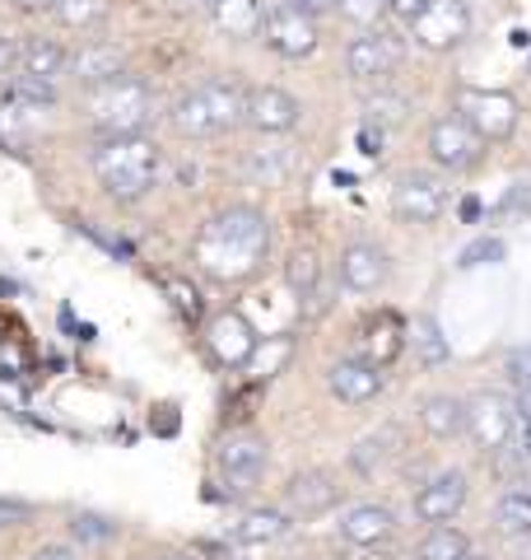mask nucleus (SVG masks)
<instances>
[{
  "label": "nucleus",
  "instance_id": "1",
  "mask_svg": "<svg viewBox=\"0 0 531 560\" xmlns=\"http://www.w3.org/2000/svg\"><path fill=\"white\" fill-rule=\"evenodd\" d=\"M266 248H271V224H266L261 210L228 206L215 220L201 224L197 243H191V257L220 285H243V280H252L261 271Z\"/></svg>",
  "mask_w": 531,
  "mask_h": 560
},
{
  "label": "nucleus",
  "instance_id": "2",
  "mask_svg": "<svg viewBox=\"0 0 531 560\" xmlns=\"http://www.w3.org/2000/svg\"><path fill=\"white\" fill-rule=\"evenodd\" d=\"M164 150L145 136H108L94 150V173L113 201H140L158 183Z\"/></svg>",
  "mask_w": 531,
  "mask_h": 560
},
{
  "label": "nucleus",
  "instance_id": "3",
  "mask_svg": "<svg viewBox=\"0 0 531 560\" xmlns=\"http://www.w3.org/2000/svg\"><path fill=\"white\" fill-rule=\"evenodd\" d=\"M154 117V90L140 75L108 80L98 90H84V121L103 140L108 136H140Z\"/></svg>",
  "mask_w": 531,
  "mask_h": 560
},
{
  "label": "nucleus",
  "instance_id": "4",
  "mask_svg": "<svg viewBox=\"0 0 531 560\" xmlns=\"http://www.w3.org/2000/svg\"><path fill=\"white\" fill-rule=\"evenodd\" d=\"M243 108H247V94L238 90V80H205L173 103L168 121L177 136L201 140V136H220L228 127H238Z\"/></svg>",
  "mask_w": 531,
  "mask_h": 560
},
{
  "label": "nucleus",
  "instance_id": "5",
  "mask_svg": "<svg viewBox=\"0 0 531 560\" xmlns=\"http://www.w3.org/2000/svg\"><path fill=\"white\" fill-rule=\"evenodd\" d=\"M257 43L285 61H304L322 47V24H317V14L290 5V0H275V5H266V14H261Z\"/></svg>",
  "mask_w": 531,
  "mask_h": 560
},
{
  "label": "nucleus",
  "instance_id": "6",
  "mask_svg": "<svg viewBox=\"0 0 531 560\" xmlns=\"http://www.w3.org/2000/svg\"><path fill=\"white\" fill-rule=\"evenodd\" d=\"M457 117H467L485 145H504L518 131V98L504 90H457Z\"/></svg>",
  "mask_w": 531,
  "mask_h": 560
},
{
  "label": "nucleus",
  "instance_id": "7",
  "mask_svg": "<svg viewBox=\"0 0 531 560\" xmlns=\"http://www.w3.org/2000/svg\"><path fill=\"white\" fill-rule=\"evenodd\" d=\"M401 61H405V43H401V33H387V28H364L345 47V70L359 84H374V80L382 84Z\"/></svg>",
  "mask_w": 531,
  "mask_h": 560
},
{
  "label": "nucleus",
  "instance_id": "8",
  "mask_svg": "<svg viewBox=\"0 0 531 560\" xmlns=\"http://www.w3.org/2000/svg\"><path fill=\"white\" fill-rule=\"evenodd\" d=\"M467 434L475 440V448L504 453L518 434V401H508L504 393H475L467 401Z\"/></svg>",
  "mask_w": 531,
  "mask_h": 560
},
{
  "label": "nucleus",
  "instance_id": "9",
  "mask_svg": "<svg viewBox=\"0 0 531 560\" xmlns=\"http://www.w3.org/2000/svg\"><path fill=\"white\" fill-rule=\"evenodd\" d=\"M411 38L424 51H452L471 38V10L467 0H429L415 20H411Z\"/></svg>",
  "mask_w": 531,
  "mask_h": 560
},
{
  "label": "nucleus",
  "instance_id": "10",
  "mask_svg": "<svg viewBox=\"0 0 531 560\" xmlns=\"http://www.w3.org/2000/svg\"><path fill=\"white\" fill-rule=\"evenodd\" d=\"M429 160L438 168H448V173H471L475 164L485 160V140L475 136V127L467 117H438L434 127H429Z\"/></svg>",
  "mask_w": 531,
  "mask_h": 560
},
{
  "label": "nucleus",
  "instance_id": "11",
  "mask_svg": "<svg viewBox=\"0 0 531 560\" xmlns=\"http://www.w3.org/2000/svg\"><path fill=\"white\" fill-rule=\"evenodd\" d=\"M392 210L405 224H434L448 210V187L434 173H401L392 183Z\"/></svg>",
  "mask_w": 531,
  "mask_h": 560
},
{
  "label": "nucleus",
  "instance_id": "12",
  "mask_svg": "<svg viewBox=\"0 0 531 560\" xmlns=\"http://www.w3.org/2000/svg\"><path fill=\"white\" fill-rule=\"evenodd\" d=\"M66 75L75 80L80 90H98V84H108V80L131 75L127 70V47L108 43V38H88V43H80V51H70Z\"/></svg>",
  "mask_w": 531,
  "mask_h": 560
},
{
  "label": "nucleus",
  "instance_id": "13",
  "mask_svg": "<svg viewBox=\"0 0 531 560\" xmlns=\"http://www.w3.org/2000/svg\"><path fill=\"white\" fill-rule=\"evenodd\" d=\"M243 121L261 136H285L304 121V103H298L290 90H275V84H261V90H247V108Z\"/></svg>",
  "mask_w": 531,
  "mask_h": 560
},
{
  "label": "nucleus",
  "instance_id": "14",
  "mask_svg": "<svg viewBox=\"0 0 531 560\" xmlns=\"http://www.w3.org/2000/svg\"><path fill=\"white\" fill-rule=\"evenodd\" d=\"M205 346L224 370H247V360H252V350H257V331L238 308H224L205 323Z\"/></svg>",
  "mask_w": 531,
  "mask_h": 560
},
{
  "label": "nucleus",
  "instance_id": "15",
  "mask_svg": "<svg viewBox=\"0 0 531 560\" xmlns=\"http://www.w3.org/2000/svg\"><path fill=\"white\" fill-rule=\"evenodd\" d=\"M467 471H438L434 481L420 486L415 495V518L420 523H452L467 504Z\"/></svg>",
  "mask_w": 531,
  "mask_h": 560
},
{
  "label": "nucleus",
  "instance_id": "16",
  "mask_svg": "<svg viewBox=\"0 0 531 560\" xmlns=\"http://www.w3.org/2000/svg\"><path fill=\"white\" fill-rule=\"evenodd\" d=\"M285 504L298 518H317V514H327L341 504V481H335V471H327V467L298 471V477L285 486Z\"/></svg>",
  "mask_w": 531,
  "mask_h": 560
},
{
  "label": "nucleus",
  "instance_id": "17",
  "mask_svg": "<svg viewBox=\"0 0 531 560\" xmlns=\"http://www.w3.org/2000/svg\"><path fill=\"white\" fill-rule=\"evenodd\" d=\"M327 388H331V397H341L345 407H364V401H374L382 393V370L368 360H341L327 370Z\"/></svg>",
  "mask_w": 531,
  "mask_h": 560
},
{
  "label": "nucleus",
  "instance_id": "18",
  "mask_svg": "<svg viewBox=\"0 0 531 560\" xmlns=\"http://www.w3.org/2000/svg\"><path fill=\"white\" fill-rule=\"evenodd\" d=\"M405 337H411V327H401L397 313H378V318H368V323L359 327V360L387 370V364L401 355Z\"/></svg>",
  "mask_w": 531,
  "mask_h": 560
},
{
  "label": "nucleus",
  "instance_id": "19",
  "mask_svg": "<svg viewBox=\"0 0 531 560\" xmlns=\"http://www.w3.org/2000/svg\"><path fill=\"white\" fill-rule=\"evenodd\" d=\"M387 280V253L378 243H350L341 253V285L354 294H374Z\"/></svg>",
  "mask_w": 531,
  "mask_h": 560
},
{
  "label": "nucleus",
  "instance_id": "20",
  "mask_svg": "<svg viewBox=\"0 0 531 560\" xmlns=\"http://www.w3.org/2000/svg\"><path fill=\"white\" fill-rule=\"evenodd\" d=\"M392 533H397V514L387 504H354L341 518V537L354 541V547H382Z\"/></svg>",
  "mask_w": 531,
  "mask_h": 560
},
{
  "label": "nucleus",
  "instance_id": "21",
  "mask_svg": "<svg viewBox=\"0 0 531 560\" xmlns=\"http://www.w3.org/2000/svg\"><path fill=\"white\" fill-rule=\"evenodd\" d=\"M66 61H70V51L57 38H20V75L57 84L66 75Z\"/></svg>",
  "mask_w": 531,
  "mask_h": 560
},
{
  "label": "nucleus",
  "instance_id": "22",
  "mask_svg": "<svg viewBox=\"0 0 531 560\" xmlns=\"http://www.w3.org/2000/svg\"><path fill=\"white\" fill-rule=\"evenodd\" d=\"M266 467V440L261 434H228L220 444V471L228 481H252Z\"/></svg>",
  "mask_w": 531,
  "mask_h": 560
},
{
  "label": "nucleus",
  "instance_id": "23",
  "mask_svg": "<svg viewBox=\"0 0 531 560\" xmlns=\"http://www.w3.org/2000/svg\"><path fill=\"white\" fill-rule=\"evenodd\" d=\"M420 425L434 434V440H457L467 434V401L452 393H434L420 401Z\"/></svg>",
  "mask_w": 531,
  "mask_h": 560
},
{
  "label": "nucleus",
  "instance_id": "24",
  "mask_svg": "<svg viewBox=\"0 0 531 560\" xmlns=\"http://www.w3.org/2000/svg\"><path fill=\"white\" fill-rule=\"evenodd\" d=\"M261 14H266L261 0H215L210 20H215V28L228 33V38H257Z\"/></svg>",
  "mask_w": 531,
  "mask_h": 560
},
{
  "label": "nucleus",
  "instance_id": "25",
  "mask_svg": "<svg viewBox=\"0 0 531 560\" xmlns=\"http://www.w3.org/2000/svg\"><path fill=\"white\" fill-rule=\"evenodd\" d=\"M285 533H290L285 510H247L234 523V541H243V547H266V541H280Z\"/></svg>",
  "mask_w": 531,
  "mask_h": 560
},
{
  "label": "nucleus",
  "instance_id": "26",
  "mask_svg": "<svg viewBox=\"0 0 531 560\" xmlns=\"http://www.w3.org/2000/svg\"><path fill=\"white\" fill-rule=\"evenodd\" d=\"M411 341H415V360L424 364V370H438V364L452 360V346H448V337H442L434 313H420V318L411 323Z\"/></svg>",
  "mask_w": 531,
  "mask_h": 560
},
{
  "label": "nucleus",
  "instance_id": "27",
  "mask_svg": "<svg viewBox=\"0 0 531 560\" xmlns=\"http://www.w3.org/2000/svg\"><path fill=\"white\" fill-rule=\"evenodd\" d=\"M467 556H471V541L462 528H452V523H438L415 547V560H467Z\"/></svg>",
  "mask_w": 531,
  "mask_h": 560
},
{
  "label": "nucleus",
  "instance_id": "28",
  "mask_svg": "<svg viewBox=\"0 0 531 560\" xmlns=\"http://www.w3.org/2000/svg\"><path fill=\"white\" fill-rule=\"evenodd\" d=\"M494 523H499V533H508V537H527L531 533V490H522V486L504 490Z\"/></svg>",
  "mask_w": 531,
  "mask_h": 560
},
{
  "label": "nucleus",
  "instance_id": "29",
  "mask_svg": "<svg viewBox=\"0 0 531 560\" xmlns=\"http://www.w3.org/2000/svg\"><path fill=\"white\" fill-rule=\"evenodd\" d=\"M51 10H57L61 28H70V33H88V28H98L103 20H108L113 0H57Z\"/></svg>",
  "mask_w": 531,
  "mask_h": 560
},
{
  "label": "nucleus",
  "instance_id": "30",
  "mask_svg": "<svg viewBox=\"0 0 531 560\" xmlns=\"http://www.w3.org/2000/svg\"><path fill=\"white\" fill-rule=\"evenodd\" d=\"M285 280L298 300H312L317 294V280H322V261H317L312 248H294L290 261H285Z\"/></svg>",
  "mask_w": 531,
  "mask_h": 560
},
{
  "label": "nucleus",
  "instance_id": "31",
  "mask_svg": "<svg viewBox=\"0 0 531 560\" xmlns=\"http://www.w3.org/2000/svg\"><path fill=\"white\" fill-rule=\"evenodd\" d=\"M392 440H397L392 430H382V434H368V440H359V444H354L350 463L359 467L364 477H374V471H378V467H382L387 458H392Z\"/></svg>",
  "mask_w": 531,
  "mask_h": 560
},
{
  "label": "nucleus",
  "instance_id": "32",
  "mask_svg": "<svg viewBox=\"0 0 531 560\" xmlns=\"http://www.w3.org/2000/svg\"><path fill=\"white\" fill-rule=\"evenodd\" d=\"M164 294H168V300H173V308L182 313L187 323H201V313H205V300H201V290L191 285L187 276H168V280H164Z\"/></svg>",
  "mask_w": 531,
  "mask_h": 560
},
{
  "label": "nucleus",
  "instance_id": "33",
  "mask_svg": "<svg viewBox=\"0 0 531 560\" xmlns=\"http://www.w3.org/2000/svg\"><path fill=\"white\" fill-rule=\"evenodd\" d=\"M335 14L350 20L354 28H378L387 14H392V5H387V0H335Z\"/></svg>",
  "mask_w": 531,
  "mask_h": 560
},
{
  "label": "nucleus",
  "instance_id": "34",
  "mask_svg": "<svg viewBox=\"0 0 531 560\" xmlns=\"http://www.w3.org/2000/svg\"><path fill=\"white\" fill-rule=\"evenodd\" d=\"M290 355H294V341H290V337H271V346H261V341H257L252 360H247V370H252L257 378H271Z\"/></svg>",
  "mask_w": 531,
  "mask_h": 560
},
{
  "label": "nucleus",
  "instance_id": "35",
  "mask_svg": "<svg viewBox=\"0 0 531 560\" xmlns=\"http://www.w3.org/2000/svg\"><path fill=\"white\" fill-rule=\"evenodd\" d=\"M364 113H368V121H374L378 131H387V127H401L405 113H411V103H405L401 94H378V98L364 103Z\"/></svg>",
  "mask_w": 531,
  "mask_h": 560
},
{
  "label": "nucleus",
  "instance_id": "36",
  "mask_svg": "<svg viewBox=\"0 0 531 560\" xmlns=\"http://www.w3.org/2000/svg\"><path fill=\"white\" fill-rule=\"evenodd\" d=\"M70 537L75 541H108V537H117V523L108 518V514H75L70 518Z\"/></svg>",
  "mask_w": 531,
  "mask_h": 560
},
{
  "label": "nucleus",
  "instance_id": "37",
  "mask_svg": "<svg viewBox=\"0 0 531 560\" xmlns=\"http://www.w3.org/2000/svg\"><path fill=\"white\" fill-rule=\"evenodd\" d=\"M504 257V238H475V243H467V248H462V257H457V267H489V261H499Z\"/></svg>",
  "mask_w": 531,
  "mask_h": 560
},
{
  "label": "nucleus",
  "instance_id": "38",
  "mask_svg": "<svg viewBox=\"0 0 531 560\" xmlns=\"http://www.w3.org/2000/svg\"><path fill=\"white\" fill-rule=\"evenodd\" d=\"M28 518H33V504H28V500L0 495V528H24Z\"/></svg>",
  "mask_w": 531,
  "mask_h": 560
},
{
  "label": "nucleus",
  "instance_id": "39",
  "mask_svg": "<svg viewBox=\"0 0 531 560\" xmlns=\"http://www.w3.org/2000/svg\"><path fill=\"white\" fill-rule=\"evenodd\" d=\"M20 75V38H10V33H0V80H14Z\"/></svg>",
  "mask_w": 531,
  "mask_h": 560
},
{
  "label": "nucleus",
  "instance_id": "40",
  "mask_svg": "<svg viewBox=\"0 0 531 560\" xmlns=\"http://www.w3.org/2000/svg\"><path fill=\"white\" fill-rule=\"evenodd\" d=\"M504 370H508L512 383H531V346H512L508 360H504Z\"/></svg>",
  "mask_w": 531,
  "mask_h": 560
},
{
  "label": "nucleus",
  "instance_id": "41",
  "mask_svg": "<svg viewBox=\"0 0 531 560\" xmlns=\"http://www.w3.org/2000/svg\"><path fill=\"white\" fill-rule=\"evenodd\" d=\"M499 215H531V183L508 187V197L499 201Z\"/></svg>",
  "mask_w": 531,
  "mask_h": 560
},
{
  "label": "nucleus",
  "instance_id": "42",
  "mask_svg": "<svg viewBox=\"0 0 531 560\" xmlns=\"http://www.w3.org/2000/svg\"><path fill=\"white\" fill-rule=\"evenodd\" d=\"M359 150L368 154V160H378L382 154V131H374V121H364L359 127Z\"/></svg>",
  "mask_w": 531,
  "mask_h": 560
},
{
  "label": "nucleus",
  "instance_id": "43",
  "mask_svg": "<svg viewBox=\"0 0 531 560\" xmlns=\"http://www.w3.org/2000/svg\"><path fill=\"white\" fill-rule=\"evenodd\" d=\"M508 448H518V458H531V416H518V434Z\"/></svg>",
  "mask_w": 531,
  "mask_h": 560
},
{
  "label": "nucleus",
  "instance_id": "44",
  "mask_svg": "<svg viewBox=\"0 0 531 560\" xmlns=\"http://www.w3.org/2000/svg\"><path fill=\"white\" fill-rule=\"evenodd\" d=\"M387 5H392V14H397V20H405V24H411L415 14H420L424 5H429V0H387Z\"/></svg>",
  "mask_w": 531,
  "mask_h": 560
},
{
  "label": "nucleus",
  "instance_id": "45",
  "mask_svg": "<svg viewBox=\"0 0 531 560\" xmlns=\"http://www.w3.org/2000/svg\"><path fill=\"white\" fill-rule=\"evenodd\" d=\"M28 560H75V551H70V547H38Z\"/></svg>",
  "mask_w": 531,
  "mask_h": 560
},
{
  "label": "nucleus",
  "instance_id": "46",
  "mask_svg": "<svg viewBox=\"0 0 531 560\" xmlns=\"http://www.w3.org/2000/svg\"><path fill=\"white\" fill-rule=\"evenodd\" d=\"M290 5L308 10V14H327V10H335V0H290Z\"/></svg>",
  "mask_w": 531,
  "mask_h": 560
},
{
  "label": "nucleus",
  "instance_id": "47",
  "mask_svg": "<svg viewBox=\"0 0 531 560\" xmlns=\"http://www.w3.org/2000/svg\"><path fill=\"white\" fill-rule=\"evenodd\" d=\"M512 401H518V416H531V383H518V397Z\"/></svg>",
  "mask_w": 531,
  "mask_h": 560
},
{
  "label": "nucleus",
  "instance_id": "48",
  "mask_svg": "<svg viewBox=\"0 0 531 560\" xmlns=\"http://www.w3.org/2000/svg\"><path fill=\"white\" fill-rule=\"evenodd\" d=\"M14 5H20V10H51L57 0H14Z\"/></svg>",
  "mask_w": 531,
  "mask_h": 560
},
{
  "label": "nucleus",
  "instance_id": "49",
  "mask_svg": "<svg viewBox=\"0 0 531 560\" xmlns=\"http://www.w3.org/2000/svg\"><path fill=\"white\" fill-rule=\"evenodd\" d=\"M467 560H499V556H489V551H471Z\"/></svg>",
  "mask_w": 531,
  "mask_h": 560
},
{
  "label": "nucleus",
  "instance_id": "50",
  "mask_svg": "<svg viewBox=\"0 0 531 560\" xmlns=\"http://www.w3.org/2000/svg\"><path fill=\"white\" fill-rule=\"evenodd\" d=\"M5 98H10V84H5V80H0V103H5Z\"/></svg>",
  "mask_w": 531,
  "mask_h": 560
},
{
  "label": "nucleus",
  "instance_id": "51",
  "mask_svg": "<svg viewBox=\"0 0 531 560\" xmlns=\"http://www.w3.org/2000/svg\"><path fill=\"white\" fill-rule=\"evenodd\" d=\"M168 560H197V556H168Z\"/></svg>",
  "mask_w": 531,
  "mask_h": 560
}]
</instances>
